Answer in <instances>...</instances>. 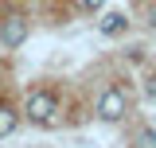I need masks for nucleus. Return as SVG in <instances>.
<instances>
[{
	"mask_svg": "<svg viewBox=\"0 0 156 148\" xmlns=\"http://www.w3.org/2000/svg\"><path fill=\"white\" fill-rule=\"evenodd\" d=\"M23 113H27L35 125H51V121H55V113H58L55 93H51V90H31V93H27V105H23Z\"/></svg>",
	"mask_w": 156,
	"mask_h": 148,
	"instance_id": "1",
	"label": "nucleus"
},
{
	"mask_svg": "<svg viewBox=\"0 0 156 148\" xmlns=\"http://www.w3.org/2000/svg\"><path fill=\"white\" fill-rule=\"evenodd\" d=\"M125 113H129L125 90H121V86H105L101 97H98V117H101V121H121Z\"/></svg>",
	"mask_w": 156,
	"mask_h": 148,
	"instance_id": "2",
	"label": "nucleus"
},
{
	"mask_svg": "<svg viewBox=\"0 0 156 148\" xmlns=\"http://www.w3.org/2000/svg\"><path fill=\"white\" fill-rule=\"evenodd\" d=\"M27 39V19L23 16H4L0 19V47H20Z\"/></svg>",
	"mask_w": 156,
	"mask_h": 148,
	"instance_id": "3",
	"label": "nucleus"
},
{
	"mask_svg": "<svg viewBox=\"0 0 156 148\" xmlns=\"http://www.w3.org/2000/svg\"><path fill=\"white\" fill-rule=\"evenodd\" d=\"M98 27H101V35H121L125 27H129V19H125V12H105V16L98 19Z\"/></svg>",
	"mask_w": 156,
	"mask_h": 148,
	"instance_id": "4",
	"label": "nucleus"
},
{
	"mask_svg": "<svg viewBox=\"0 0 156 148\" xmlns=\"http://www.w3.org/2000/svg\"><path fill=\"white\" fill-rule=\"evenodd\" d=\"M16 125H20L16 109H12V105H0V136H8V132H16Z\"/></svg>",
	"mask_w": 156,
	"mask_h": 148,
	"instance_id": "5",
	"label": "nucleus"
},
{
	"mask_svg": "<svg viewBox=\"0 0 156 148\" xmlns=\"http://www.w3.org/2000/svg\"><path fill=\"white\" fill-rule=\"evenodd\" d=\"M133 148H156V129H140L136 140H133Z\"/></svg>",
	"mask_w": 156,
	"mask_h": 148,
	"instance_id": "6",
	"label": "nucleus"
},
{
	"mask_svg": "<svg viewBox=\"0 0 156 148\" xmlns=\"http://www.w3.org/2000/svg\"><path fill=\"white\" fill-rule=\"evenodd\" d=\"M101 4H105V0H82V8H90V12H98Z\"/></svg>",
	"mask_w": 156,
	"mask_h": 148,
	"instance_id": "7",
	"label": "nucleus"
},
{
	"mask_svg": "<svg viewBox=\"0 0 156 148\" xmlns=\"http://www.w3.org/2000/svg\"><path fill=\"white\" fill-rule=\"evenodd\" d=\"M144 93H148V97H156V78H148V86H144Z\"/></svg>",
	"mask_w": 156,
	"mask_h": 148,
	"instance_id": "8",
	"label": "nucleus"
},
{
	"mask_svg": "<svg viewBox=\"0 0 156 148\" xmlns=\"http://www.w3.org/2000/svg\"><path fill=\"white\" fill-rule=\"evenodd\" d=\"M152 27H156V12H152Z\"/></svg>",
	"mask_w": 156,
	"mask_h": 148,
	"instance_id": "9",
	"label": "nucleus"
}]
</instances>
